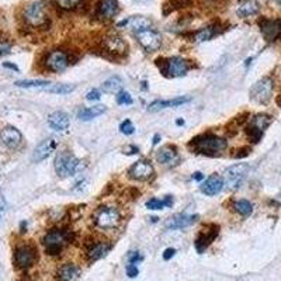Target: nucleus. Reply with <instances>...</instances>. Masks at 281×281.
<instances>
[{
    "mask_svg": "<svg viewBox=\"0 0 281 281\" xmlns=\"http://www.w3.org/2000/svg\"><path fill=\"white\" fill-rule=\"evenodd\" d=\"M228 142L224 138L216 136L214 134H201L197 135L189 142V148L195 153H201L207 156H216L222 151L226 149Z\"/></svg>",
    "mask_w": 281,
    "mask_h": 281,
    "instance_id": "f257e3e1",
    "label": "nucleus"
},
{
    "mask_svg": "<svg viewBox=\"0 0 281 281\" xmlns=\"http://www.w3.org/2000/svg\"><path fill=\"white\" fill-rule=\"evenodd\" d=\"M156 65L160 69V72L166 78H181L187 75V72L191 69V64L180 56H172V58H159Z\"/></svg>",
    "mask_w": 281,
    "mask_h": 281,
    "instance_id": "f03ea898",
    "label": "nucleus"
},
{
    "mask_svg": "<svg viewBox=\"0 0 281 281\" xmlns=\"http://www.w3.org/2000/svg\"><path fill=\"white\" fill-rule=\"evenodd\" d=\"M72 240V235L69 231H64V229H52L49 231L43 239V245H44L45 250L48 255L51 256H56L59 255L67 243Z\"/></svg>",
    "mask_w": 281,
    "mask_h": 281,
    "instance_id": "7ed1b4c3",
    "label": "nucleus"
},
{
    "mask_svg": "<svg viewBox=\"0 0 281 281\" xmlns=\"http://www.w3.org/2000/svg\"><path fill=\"white\" fill-rule=\"evenodd\" d=\"M121 222V214L115 207H100L94 213V224L100 229H114Z\"/></svg>",
    "mask_w": 281,
    "mask_h": 281,
    "instance_id": "20e7f679",
    "label": "nucleus"
},
{
    "mask_svg": "<svg viewBox=\"0 0 281 281\" xmlns=\"http://www.w3.org/2000/svg\"><path fill=\"white\" fill-rule=\"evenodd\" d=\"M79 159L69 151L59 152L55 157V170L58 176L61 177H69L75 174L76 169L79 168Z\"/></svg>",
    "mask_w": 281,
    "mask_h": 281,
    "instance_id": "39448f33",
    "label": "nucleus"
},
{
    "mask_svg": "<svg viewBox=\"0 0 281 281\" xmlns=\"http://www.w3.org/2000/svg\"><path fill=\"white\" fill-rule=\"evenodd\" d=\"M273 121V117L269 114H256L253 118H250V121L246 127L247 138L253 142L258 144L261 139V136L264 134L266 128L269 127Z\"/></svg>",
    "mask_w": 281,
    "mask_h": 281,
    "instance_id": "423d86ee",
    "label": "nucleus"
},
{
    "mask_svg": "<svg viewBox=\"0 0 281 281\" xmlns=\"http://www.w3.org/2000/svg\"><path fill=\"white\" fill-rule=\"evenodd\" d=\"M274 82L271 78H263L256 82L249 91L250 99L258 104H267L273 97Z\"/></svg>",
    "mask_w": 281,
    "mask_h": 281,
    "instance_id": "0eeeda50",
    "label": "nucleus"
},
{
    "mask_svg": "<svg viewBox=\"0 0 281 281\" xmlns=\"http://www.w3.org/2000/svg\"><path fill=\"white\" fill-rule=\"evenodd\" d=\"M249 172V166L246 163H238L229 169H226L224 176V186L228 190H236L242 186Z\"/></svg>",
    "mask_w": 281,
    "mask_h": 281,
    "instance_id": "6e6552de",
    "label": "nucleus"
},
{
    "mask_svg": "<svg viewBox=\"0 0 281 281\" xmlns=\"http://www.w3.org/2000/svg\"><path fill=\"white\" fill-rule=\"evenodd\" d=\"M24 20L31 27H43L48 22L44 1H34L24 10Z\"/></svg>",
    "mask_w": 281,
    "mask_h": 281,
    "instance_id": "1a4fd4ad",
    "label": "nucleus"
},
{
    "mask_svg": "<svg viewBox=\"0 0 281 281\" xmlns=\"http://www.w3.org/2000/svg\"><path fill=\"white\" fill-rule=\"evenodd\" d=\"M37 249L33 245H22L17 247L14 252V263L19 269H30L37 261Z\"/></svg>",
    "mask_w": 281,
    "mask_h": 281,
    "instance_id": "9d476101",
    "label": "nucleus"
},
{
    "mask_svg": "<svg viewBox=\"0 0 281 281\" xmlns=\"http://www.w3.org/2000/svg\"><path fill=\"white\" fill-rule=\"evenodd\" d=\"M138 43L145 49L146 52H155L162 45V37L160 34L152 30V28H144L138 33H135Z\"/></svg>",
    "mask_w": 281,
    "mask_h": 281,
    "instance_id": "9b49d317",
    "label": "nucleus"
},
{
    "mask_svg": "<svg viewBox=\"0 0 281 281\" xmlns=\"http://www.w3.org/2000/svg\"><path fill=\"white\" fill-rule=\"evenodd\" d=\"M218 232H219V226L215 224H208L205 225L200 231V234L197 236V239L194 240V245H195V249L198 253H202L207 247L210 246L214 242V239L218 236Z\"/></svg>",
    "mask_w": 281,
    "mask_h": 281,
    "instance_id": "f8f14e48",
    "label": "nucleus"
},
{
    "mask_svg": "<svg viewBox=\"0 0 281 281\" xmlns=\"http://www.w3.org/2000/svg\"><path fill=\"white\" fill-rule=\"evenodd\" d=\"M259 25L267 43H274L281 37V19H261Z\"/></svg>",
    "mask_w": 281,
    "mask_h": 281,
    "instance_id": "ddd939ff",
    "label": "nucleus"
},
{
    "mask_svg": "<svg viewBox=\"0 0 281 281\" xmlns=\"http://www.w3.org/2000/svg\"><path fill=\"white\" fill-rule=\"evenodd\" d=\"M69 64H70L69 55L64 51H59V49L49 52L45 58V66L52 72H62L69 66Z\"/></svg>",
    "mask_w": 281,
    "mask_h": 281,
    "instance_id": "4468645a",
    "label": "nucleus"
},
{
    "mask_svg": "<svg viewBox=\"0 0 281 281\" xmlns=\"http://www.w3.org/2000/svg\"><path fill=\"white\" fill-rule=\"evenodd\" d=\"M128 174L132 180H138V181H146L153 176V166L151 162L148 160H138L134 163L130 170Z\"/></svg>",
    "mask_w": 281,
    "mask_h": 281,
    "instance_id": "2eb2a0df",
    "label": "nucleus"
},
{
    "mask_svg": "<svg viewBox=\"0 0 281 281\" xmlns=\"http://www.w3.org/2000/svg\"><path fill=\"white\" fill-rule=\"evenodd\" d=\"M103 49L110 55L123 56L128 49V45L120 35H108L103 41Z\"/></svg>",
    "mask_w": 281,
    "mask_h": 281,
    "instance_id": "dca6fc26",
    "label": "nucleus"
},
{
    "mask_svg": "<svg viewBox=\"0 0 281 281\" xmlns=\"http://www.w3.org/2000/svg\"><path fill=\"white\" fill-rule=\"evenodd\" d=\"M198 219V215H187V214H176L166 219L165 226L168 229H183L190 225L195 224Z\"/></svg>",
    "mask_w": 281,
    "mask_h": 281,
    "instance_id": "f3484780",
    "label": "nucleus"
},
{
    "mask_svg": "<svg viewBox=\"0 0 281 281\" xmlns=\"http://www.w3.org/2000/svg\"><path fill=\"white\" fill-rule=\"evenodd\" d=\"M156 160L162 165H168V166H173L176 163H179L180 157L177 148L173 145H165L162 146L156 152Z\"/></svg>",
    "mask_w": 281,
    "mask_h": 281,
    "instance_id": "a211bd4d",
    "label": "nucleus"
},
{
    "mask_svg": "<svg viewBox=\"0 0 281 281\" xmlns=\"http://www.w3.org/2000/svg\"><path fill=\"white\" fill-rule=\"evenodd\" d=\"M118 11H120V6H118L117 0H99L96 14L99 19L107 20V19L115 17L118 14Z\"/></svg>",
    "mask_w": 281,
    "mask_h": 281,
    "instance_id": "6ab92c4d",
    "label": "nucleus"
},
{
    "mask_svg": "<svg viewBox=\"0 0 281 281\" xmlns=\"http://www.w3.org/2000/svg\"><path fill=\"white\" fill-rule=\"evenodd\" d=\"M222 189H224V177H221L216 173L211 174L205 181H202L200 186V190L205 195H216L221 193Z\"/></svg>",
    "mask_w": 281,
    "mask_h": 281,
    "instance_id": "aec40b11",
    "label": "nucleus"
},
{
    "mask_svg": "<svg viewBox=\"0 0 281 281\" xmlns=\"http://www.w3.org/2000/svg\"><path fill=\"white\" fill-rule=\"evenodd\" d=\"M110 249H111L110 243H107L104 240H96V242L90 243L89 246H87L85 255H86V259L89 261H96L99 259L104 258L110 252Z\"/></svg>",
    "mask_w": 281,
    "mask_h": 281,
    "instance_id": "412c9836",
    "label": "nucleus"
},
{
    "mask_svg": "<svg viewBox=\"0 0 281 281\" xmlns=\"http://www.w3.org/2000/svg\"><path fill=\"white\" fill-rule=\"evenodd\" d=\"M0 139L4 145L10 149H16L19 148L22 141V132L14 128V127H6L1 132H0Z\"/></svg>",
    "mask_w": 281,
    "mask_h": 281,
    "instance_id": "4be33fe9",
    "label": "nucleus"
},
{
    "mask_svg": "<svg viewBox=\"0 0 281 281\" xmlns=\"http://www.w3.org/2000/svg\"><path fill=\"white\" fill-rule=\"evenodd\" d=\"M55 148H56V141L54 138H48V139H45V141H43L40 145L35 148L33 155V160L34 162H41V160H44V159H46V157L54 152Z\"/></svg>",
    "mask_w": 281,
    "mask_h": 281,
    "instance_id": "5701e85b",
    "label": "nucleus"
},
{
    "mask_svg": "<svg viewBox=\"0 0 281 281\" xmlns=\"http://www.w3.org/2000/svg\"><path fill=\"white\" fill-rule=\"evenodd\" d=\"M190 100V97H176L172 100H155L148 106V111L155 112L163 110V108H169V107H179V106L189 103Z\"/></svg>",
    "mask_w": 281,
    "mask_h": 281,
    "instance_id": "b1692460",
    "label": "nucleus"
},
{
    "mask_svg": "<svg viewBox=\"0 0 281 281\" xmlns=\"http://www.w3.org/2000/svg\"><path fill=\"white\" fill-rule=\"evenodd\" d=\"M80 270L72 263H65L62 264L58 273H56V280L58 281H78Z\"/></svg>",
    "mask_w": 281,
    "mask_h": 281,
    "instance_id": "393cba45",
    "label": "nucleus"
},
{
    "mask_svg": "<svg viewBox=\"0 0 281 281\" xmlns=\"http://www.w3.org/2000/svg\"><path fill=\"white\" fill-rule=\"evenodd\" d=\"M48 124L55 131H65L69 127V115L64 111L52 112L48 117Z\"/></svg>",
    "mask_w": 281,
    "mask_h": 281,
    "instance_id": "a878e982",
    "label": "nucleus"
},
{
    "mask_svg": "<svg viewBox=\"0 0 281 281\" xmlns=\"http://www.w3.org/2000/svg\"><path fill=\"white\" fill-rule=\"evenodd\" d=\"M149 25H151V20L142 16H134V17H130L124 22H118V27H128V28L134 30L135 33H138L144 28H149Z\"/></svg>",
    "mask_w": 281,
    "mask_h": 281,
    "instance_id": "bb28decb",
    "label": "nucleus"
},
{
    "mask_svg": "<svg viewBox=\"0 0 281 281\" xmlns=\"http://www.w3.org/2000/svg\"><path fill=\"white\" fill-rule=\"evenodd\" d=\"M106 106L103 104H99V106H93V107H87V108H82L80 111L78 112V118L82 120V121H90L96 117L101 115L103 112H106Z\"/></svg>",
    "mask_w": 281,
    "mask_h": 281,
    "instance_id": "cd10ccee",
    "label": "nucleus"
},
{
    "mask_svg": "<svg viewBox=\"0 0 281 281\" xmlns=\"http://www.w3.org/2000/svg\"><path fill=\"white\" fill-rule=\"evenodd\" d=\"M259 9H260V6H259V3L256 0H245V1H242L239 4L236 13H238L239 17H249V16L256 14Z\"/></svg>",
    "mask_w": 281,
    "mask_h": 281,
    "instance_id": "c85d7f7f",
    "label": "nucleus"
},
{
    "mask_svg": "<svg viewBox=\"0 0 281 281\" xmlns=\"http://www.w3.org/2000/svg\"><path fill=\"white\" fill-rule=\"evenodd\" d=\"M121 89H123V80L118 76H112V78L107 79L101 85V90L104 93H108V94H118Z\"/></svg>",
    "mask_w": 281,
    "mask_h": 281,
    "instance_id": "c756f323",
    "label": "nucleus"
},
{
    "mask_svg": "<svg viewBox=\"0 0 281 281\" xmlns=\"http://www.w3.org/2000/svg\"><path fill=\"white\" fill-rule=\"evenodd\" d=\"M45 91L48 93H54V94H67V93H72L75 90L73 85H62V83H49Z\"/></svg>",
    "mask_w": 281,
    "mask_h": 281,
    "instance_id": "7c9ffc66",
    "label": "nucleus"
},
{
    "mask_svg": "<svg viewBox=\"0 0 281 281\" xmlns=\"http://www.w3.org/2000/svg\"><path fill=\"white\" fill-rule=\"evenodd\" d=\"M51 82L48 80H19L16 82L17 87H24V89H43L44 90Z\"/></svg>",
    "mask_w": 281,
    "mask_h": 281,
    "instance_id": "2f4dec72",
    "label": "nucleus"
},
{
    "mask_svg": "<svg viewBox=\"0 0 281 281\" xmlns=\"http://www.w3.org/2000/svg\"><path fill=\"white\" fill-rule=\"evenodd\" d=\"M173 205V198L168 195L165 197V200H159V198H152L149 201L146 202V207L149 210H162L165 207H172Z\"/></svg>",
    "mask_w": 281,
    "mask_h": 281,
    "instance_id": "473e14b6",
    "label": "nucleus"
},
{
    "mask_svg": "<svg viewBox=\"0 0 281 281\" xmlns=\"http://www.w3.org/2000/svg\"><path fill=\"white\" fill-rule=\"evenodd\" d=\"M234 208H235L236 213L243 215V216L250 215L252 211H253V205H252V202L247 201V200H239V201H236L235 204H234Z\"/></svg>",
    "mask_w": 281,
    "mask_h": 281,
    "instance_id": "72a5a7b5",
    "label": "nucleus"
},
{
    "mask_svg": "<svg viewBox=\"0 0 281 281\" xmlns=\"http://www.w3.org/2000/svg\"><path fill=\"white\" fill-rule=\"evenodd\" d=\"M214 35H215L214 27H205V28H202V30H200L198 33L195 34V40H197L198 43H202V41L211 40Z\"/></svg>",
    "mask_w": 281,
    "mask_h": 281,
    "instance_id": "f704fd0d",
    "label": "nucleus"
},
{
    "mask_svg": "<svg viewBox=\"0 0 281 281\" xmlns=\"http://www.w3.org/2000/svg\"><path fill=\"white\" fill-rule=\"evenodd\" d=\"M56 4L64 10H73L76 9L82 0H55Z\"/></svg>",
    "mask_w": 281,
    "mask_h": 281,
    "instance_id": "c9c22d12",
    "label": "nucleus"
},
{
    "mask_svg": "<svg viewBox=\"0 0 281 281\" xmlns=\"http://www.w3.org/2000/svg\"><path fill=\"white\" fill-rule=\"evenodd\" d=\"M120 131L123 132L124 135H132L135 131L134 124L131 120H125L123 123L120 124Z\"/></svg>",
    "mask_w": 281,
    "mask_h": 281,
    "instance_id": "e433bc0d",
    "label": "nucleus"
},
{
    "mask_svg": "<svg viewBox=\"0 0 281 281\" xmlns=\"http://www.w3.org/2000/svg\"><path fill=\"white\" fill-rule=\"evenodd\" d=\"M117 103L121 106H127V104H132V97L128 91H120L117 94Z\"/></svg>",
    "mask_w": 281,
    "mask_h": 281,
    "instance_id": "4c0bfd02",
    "label": "nucleus"
},
{
    "mask_svg": "<svg viewBox=\"0 0 281 281\" xmlns=\"http://www.w3.org/2000/svg\"><path fill=\"white\" fill-rule=\"evenodd\" d=\"M100 97H101V93L97 89H93V90H90L89 93L86 94V99L89 101H97V100H100Z\"/></svg>",
    "mask_w": 281,
    "mask_h": 281,
    "instance_id": "58836bf2",
    "label": "nucleus"
},
{
    "mask_svg": "<svg viewBox=\"0 0 281 281\" xmlns=\"http://www.w3.org/2000/svg\"><path fill=\"white\" fill-rule=\"evenodd\" d=\"M249 153H250V148H249V146H243V148H240V149L236 151V153H234V157H238V159L246 157L249 156Z\"/></svg>",
    "mask_w": 281,
    "mask_h": 281,
    "instance_id": "ea45409f",
    "label": "nucleus"
},
{
    "mask_svg": "<svg viewBox=\"0 0 281 281\" xmlns=\"http://www.w3.org/2000/svg\"><path fill=\"white\" fill-rule=\"evenodd\" d=\"M138 273H139V270H138V267H136L135 264L130 263V264L127 266V276H128V277L134 279V277H136V276H138Z\"/></svg>",
    "mask_w": 281,
    "mask_h": 281,
    "instance_id": "a19ab883",
    "label": "nucleus"
},
{
    "mask_svg": "<svg viewBox=\"0 0 281 281\" xmlns=\"http://www.w3.org/2000/svg\"><path fill=\"white\" fill-rule=\"evenodd\" d=\"M142 255L139 253V252H130V255H128V260H130V263H138V261H141L142 260Z\"/></svg>",
    "mask_w": 281,
    "mask_h": 281,
    "instance_id": "79ce46f5",
    "label": "nucleus"
},
{
    "mask_svg": "<svg viewBox=\"0 0 281 281\" xmlns=\"http://www.w3.org/2000/svg\"><path fill=\"white\" fill-rule=\"evenodd\" d=\"M176 255V249H173V247H169L165 250V253H163V259L165 260H170V259L173 258Z\"/></svg>",
    "mask_w": 281,
    "mask_h": 281,
    "instance_id": "37998d69",
    "label": "nucleus"
},
{
    "mask_svg": "<svg viewBox=\"0 0 281 281\" xmlns=\"http://www.w3.org/2000/svg\"><path fill=\"white\" fill-rule=\"evenodd\" d=\"M124 151H125L124 153H128V155H134L136 152H139V149H138L136 146H127Z\"/></svg>",
    "mask_w": 281,
    "mask_h": 281,
    "instance_id": "c03bdc74",
    "label": "nucleus"
},
{
    "mask_svg": "<svg viewBox=\"0 0 281 281\" xmlns=\"http://www.w3.org/2000/svg\"><path fill=\"white\" fill-rule=\"evenodd\" d=\"M9 49H10V44H1V43H0V55H1V54H6Z\"/></svg>",
    "mask_w": 281,
    "mask_h": 281,
    "instance_id": "a18cd8bd",
    "label": "nucleus"
},
{
    "mask_svg": "<svg viewBox=\"0 0 281 281\" xmlns=\"http://www.w3.org/2000/svg\"><path fill=\"white\" fill-rule=\"evenodd\" d=\"M193 179L197 180V181H201V180L204 179V176H202L201 172H195V173L193 174Z\"/></svg>",
    "mask_w": 281,
    "mask_h": 281,
    "instance_id": "49530a36",
    "label": "nucleus"
},
{
    "mask_svg": "<svg viewBox=\"0 0 281 281\" xmlns=\"http://www.w3.org/2000/svg\"><path fill=\"white\" fill-rule=\"evenodd\" d=\"M4 207H6V202H4V198L0 195V211H3L4 210Z\"/></svg>",
    "mask_w": 281,
    "mask_h": 281,
    "instance_id": "de8ad7c7",
    "label": "nucleus"
},
{
    "mask_svg": "<svg viewBox=\"0 0 281 281\" xmlns=\"http://www.w3.org/2000/svg\"><path fill=\"white\" fill-rule=\"evenodd\" d=\"M159 141H160V135L156 134L153 136V145H157L159 144Z\"/></svg>",
    "mask_w": 281,
    "mask_h": 281,
    "instance_id": "09e8293b",
    "label": "nucleus"
},
{
    "mask_svg": "<svg viewBox=\"0 0 281 281\" xmlns=\"http://www.w3.org/2000/svg\"><path fill=\"white\" fill-rule=\"evenodd\" d=\"M4 66H6V67H10V69H14V70H19V69H17V66H16V65H10V64H4Z\"/></svg>",
    "mask_w": 281,
    "mask_h": 281,
    "instance_id": "8fccbe9b",
    "label": "nucleus"
},
{
    "mask_svg": "<svg viewBox=\"0 0 281 281\" xmlns=\"http://www.w3.org/2000/svg\"><path fill=\"white\" fill-rule=\"evenodd\" d=\"M184 124V121L183 120H177V125H183Z\"/></svg>",
    "mask_w": 281,
    "mask_h": 281,
    "instance_id": "3c124183",
    "label": "nucleus"
},
{
    "mask_svg": "<svg viewBox=\"0 0 281 281\" xmlns=\"http://www.w3.org/2000/svg\"><path fill=\"white\" fill-rule=\"evenodd\" d=\"M277 103H279V106H280V107H281V94H280V96H279V99H277Z\"/></svg>",
    "mask_w": 281,
    "mask_h": 281,
    "instance_id": "603ef678",
    "label": "nucleus"
},
{
    "mask_svg": "<svg viewBox=\"0 0 281 281\" xmlns=\"http://www.w3.org/2000/svg\"><path fill=\"white\" fill-rule=\"evenodd\" d=\"M276 1H277V3H279V4L281 6V0H276Z\"/></svg>",
    "mask_w": 281,
    "mask_h": 281,
    "instance_id": "864d4df0",
    "label": "nucleus"
}]
</instances>
